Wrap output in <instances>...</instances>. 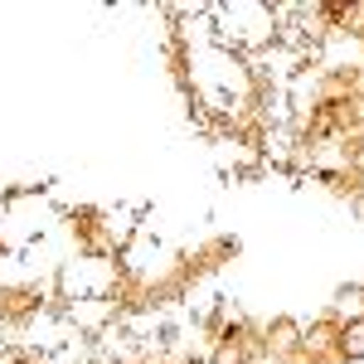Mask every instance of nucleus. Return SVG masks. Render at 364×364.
<instances>
[{"label": "nucleus", "mask_w": 364, "mask_h": 364, "mask_svg": "<svg viewBox=\"0 0 364 364\" xmlns=\"http://www.w3.org/2000/svg\"><path fill=\"white\" fill-rule=\"evenodd\" d=\"M267 340H272V350L287 355V350H296V345H301V331H296V321H287V316H282V321H272Z\"/></svg>", "instance_id": "nucleus-1"}, {"label": "nucleus", "mask_w": 364, "mask_h": 364, "mask_svg": "<svg viewBox=\"0 0 364 364\" xmlns=\"http://www.w3.org/2000/svg\"><path fill=\"white\" fill-rule=\"evenodd\" d=\"M340 355H345V360H364V316L340 331Z\"/></svg>", "instance_id": "nucleus-2"}, {"label": "nucleus", "mask_w": 364, "mask_h": 364, "mask_svg": "<svg viewBox=\"0 0 364 364\" xmlns=\"http://www.w3.org/2000/svg\"><path fill=\"white\" fill-rule=\"evenodd\" d=\"M214 364H243V355H238V345H219V355H214Z\"/></svg>", "instance_id": "nucleus-3"}]
</instances>
